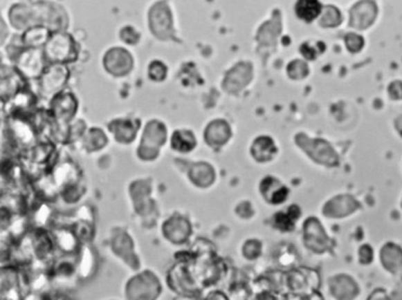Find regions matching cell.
<instances>
[{"label":"cell","instance_id":"cell-1","mask_svg":"<svg viewBox=\"0 0 402 300\" xmlns=\"http://www.w3.org/2000/svg\"><path fill=\"white\" fill-rule=\"evenodd\" d=\"M45 60L50 64L72 63L78 57L76 40L68 33L56 31L48 38L44 46Z\"/></svg>","mask_w":402,"mask_h":300},{"label":"cell","instance_id":"cell-2","mask_svg":"<svg viewBox=\"0 0 402 300\" xmlns=\"http://www.w3.org/2000/svg\"><path fill=\"white\" fill-rule=\"evenodd\" d=\"M68 70L63 64H50L38 78V91L44 98L60 95L68 80Z\"/></svg>","mask_w":402,"mask_h":300},{"label":"cell","instance_id":"cell-3","mask_svg":"<svg viewBox=\"0 0 402 300\" xmlns=\"http://www.w3.org/2000/svg\"><path fill=\"white\" fill-rule=\"evenodd\" d=\"M104 68L113 77H124L134 68L131 53L122 48H110L103 59Z\"/></svg>","mask_w":402,"mask_h":300},{"label":"cell","instance_id":"cell-4","mask_svg":"<svg viewBox=\"0 0 402 300\" xmlns=\"http://www.w3.org/2000/svg\"><path fill=\"white\" fill-rule=\"evenodd\" d=\"M44 53H42L39 48H28L18 55L17 70L28 79L39 78L46 68H44Z\"/></svg>","mask_w":402,"mask_h":300},{"label":"cell","instance_id":"cell-5","mask_svg":"<svg viewBox=\"0 0 402 300\" xmlns=\"http://www.w3.org/2000/svg\"><path fill=\"white\" fill-rule=\"evenodd\" d=\"M77 107H78V104H77L76 97L68 92H60V95L52 98V113L56 119L62 122H68L73 118Z\"/></svg>","mask_w":402,"mask_h":300},{"label":"cell","instance_id":"cell-6","mask_svg":"<svg viewBox=\"0 0 402 300\" xmlns=\"http://www.w3.org/2000/svg\"><path fill=\"white\" fill-rule=\"evenodd\" d=\"M376 16V8L372 1H361L351 11V26L363 30L368 28Z\"/></svg>","mask_w":402,"mask_h":300},{"label":"cell","instance_id":"cell-7","mask_svg":"<svg viewBox=\"0 0 402 300\" xmlns=\"http://www.w3.org/2000/svg\"><path fill=\"white\" fill-rule=\"evenodd\" d=\"M8 75L6 72L1 68V97L3 100L8 95V100L12 99L15 95L20 92V85L23 84V75H20L18 70L8 68Z\"/></svg>","mask_w":402,"mask_h":300},{"label":"cell","instance_id":"cell-8","mask_svg":"<svg viewBox=\"0 0 402 300\" xmlns=\"http://www.w3.org/2000/svg\"><path fill=\"white\" fill-rule=\"evenodd\" d=\"M51 35L48 28L35 26L25 31L23 43L28 48H39L46 45Z\"/></svg>","mask_w":402,"mask_h":300},{"label":"cell","instance_id":"cell-9","mask_svg":"<svg viewBox=\"0 0 402 300\" xmlns=\"http://www.w3.org/2000/svg\"><path fill=\"white\" fill-rule=\"evenodd\" d=\"M295 11L300 19L313 21L321 13V4L319 0H298Z\"/></svg>","mask_w":402,"mask_h":300},{"label":"cell","instance_id":"cell-10","mask_svg":"<svg viewBox=\"0 0 402 300\" xmlns=\"http://www.w3.org/2000/svg\"><path fill=\"white\" fill-rule=\"evenodd\" d=\"M172 140H181V142L172 144V147L181 152H190L192 147H195V137L192 131H175Z\"/></svg>","mask_w":402,"mask_h":300},{"label":"cell","instance_id":"cell-11","mask_svg":"<svg viewBox=\"0 0 402 300\" xmlns=\"http://www.w3.org/2000/svg\"><path fill=\"white\" fill-rule=\"evenodd\" d=\"M254 151H261L259 153H256V158L261 159V162H266L268 159L271 158V156L275 153L274 144L271 142V139L267 137H262L256 140L254 144Z\"/></svg>","mask_w":402,"mask_h":300},{"label":"cell","instance_id":"cell-12","mask_svg":"<svg viewBox=\"0 0 402 300\" xmlns=\"http://www.w3.org/2000/svg\"><path fill=\"white\" fill-rule=\"evenodd\" d=\"M167 68L165 64L162 63L160 60H154L150 65H149V78L154 80V82H163L167 77Z\"/></svg>","mask_w":402,"mask_h":300},{"label":"cell","instance_id":"cell-13","mask_svg":"<svg viewBox=\"0 0 402 300\" xmlns=\"http://www.w3.org/2000/svg\"><path fill=\"white\" fill-rule=\"evenodd\" d=\"M341 21V16H340V12L338 11V8H327L326 12L323 15L322 20H321V24L323 26H336V25L340 24Z\"/></svg>","mask_w":402,"mask_h":300},{"label":"cell","instance_id":"cell-14","mask_svg":"<svg viewBox=\"0 0 402 300\" xmlns=\"http://www.w3.org/2000/svg\"><path fill=\"white\" fill-rule=\"evenodd\" d=\"M288 73L291 75V78L294 79H298V78H303L306 77L307 73H308V68L306 66V64L303 62H300V60H296V62H293V63L289 65L288 68Z\"/></svg>","mask_w":402,"mask_h":300},{"label":"cell","instance_id":"cell-15","mask_svg":"<svg viewBox=\"0 0 402 300\" xmlns=\"http://www.w3.org/2000/svg\"><path fill=\"white\" fill-rule=\"evenodd\" d=\"M346 44L348 48H349V51L358 52L363 46V40L361 39V37L351 33V35H348L346 37Z\"/></svg>","mask_w":402,"mask_h":300},{"label":"cell","instance_id":"cell-16","mask_svg":"<svg viewBox=\"0 0 402 300\" xmlns=\"http://www.w3.org/2000/svg\"><path fill=\"white\" fill-rule=\"evenodd\" d=\"M390 95L393 98H402V83H394L390 88Z\"/></svg>","mask_w":402,"mask_h":300}]
</instances>
